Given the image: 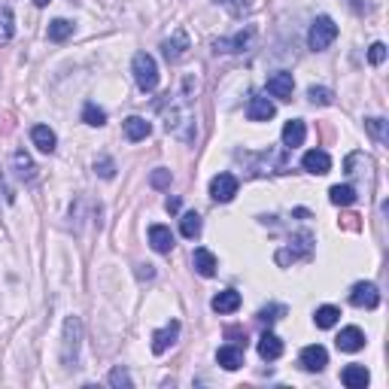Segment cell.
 Wrapping results in <instances>:
<instances>
[{"label": "cell", "instance_id": "37", "mask_svg": "<svg viewBox=\"0 0 389 389\" xmlns=\"http://www.w3.org/2000/svg\"><path fill=\"white\" fill-rule=\"evenodd\" d=\"M149 182H152V186H155V189H167V186H171V171H164V167H158V171H152Z\"/></svg>", "mask_w": 389, "mask_h": 389}, {"label": "cell", "instance_id": "12", "mask_svg": "<svg viewBox=\"0 0 389 389\" xmlns=\"http://www.w3.org/2000/svg\"><path fill=\"white\" fill-rule=\"evenodd\" d=\"M301 167H304L307 173H316V177H323V173L332 171V158H329V152H323V149H310V152H304Z\"/></svg>", "mask_w": 389, "mask_h": 389}, {"label": "cell", "instance_id": "31", "mask_svg": "<svg viewBox=\"0 0 389 389\" xmlns=\"http://www.w3.org/2000/svg\"><path fill=\"white\" fill-rule=\"evenodd\" d=\"M365 128H368V134L374 137L380 146H386V143H389V131H386V122L383 119H365Z\"/></svg>", "mask_w": 389, "mask_h": 389}, {"label": "cell", "instance_id": "30", "mask_svg": "<svg viewBox=\"0 0 389 389\" xmlns=\"http://www.w3.org/2000/svg\"><path fill=\"white\" fill-rule=\"evenodd\" d=\"M82 122H86V125H91V128H101V125H106V113H104L97 104L88 101L86 106H82Z\"/></svg>", "mask_w": 389, "mask_h": 389}, {"label": "cell", "instance_id": "8", "mask_svg": "<svg viewBox=\"0 0 389 389\" xmlns=\"http://www.w3.org/2000/svg\"><path fill=\"white\" fill-rule=\"evenodd\" d=\"M350 304L353 307H365V310H374L380 304V292L374 283H356L350 289Z\"/></svg>", "mask_w": 389, "mask_h": 389}, {"label": "cell", "instance_id": "33", "mask_svg": "<svg viewBox=\"0 0 389 389\" xmlns=\"http://www.w3.org/2000/svg\"><path fill=\"white\" fill-rule=\"evenodd\" d=\"M106 383H110L113 389H122V386H134V380H131V374H128L125 368H113L110 377H106Z\"/></svg>", "mask_w": 389, "mask_h": 389}, {"label": "cell", "instance_id": "9", "mask_svg": "<svg viewBox=\"0 0 389 389\" xmlns=\"http://www.w3.org/2000/svg\"><path fill=\"white\" fill-rule=\"evenodd\" d=\"M177 338H180V323H177V319H171L164 329L152 332V353H155V356L167 353V350L177 344Z\"/></svg>", "mask_w": 389, "mask_h": 389}, {"label": "cell", "instance_id": "5", "mask_svg": "<svg viewBox=\"0 0 389 389\" xmlns=\"http://www.w3.org/2000/svg\"><path fill=\"white\" fill-rule=\"evenodd\" d=\"M189 49H192V43H189V34L182 28H177L171 40L162 43V55L167 58V64H177V61H182L189 55Z\"/></svg>", "mask_w": 389, "mask_h": 389}, {"label": "cell", "instance_id": "4", "mask_svg": "<svg viewBox=\"0 0 389 389\" xmlns=\"http://www.w3.org/2000/svg\"><path fill=\"white\" fill-rule=\"evenodd\" d=\"M79 338H82V323L79 316H67L64 319V362L73 365L79 356Z\"/></svg>", "mask_w": 389, "mask_h": 389}, {"label": "cell", "instance_id": "27", "mask_svg": "<svg viewBox=\"0 0 389 389\" xmlns=\"http://www.w3.org/2000/svg\"><path fill=\"white\" fill-rule=\"evenodd\" d=\"M341 319V310L338 307H332V304H325V307H316V314H314V323H316V329H332L334 323Z\"/></svg>", "mask_w": 389, "mask_h": 389}, {"label": "cell", "instance_id": "19", "mask_svg": "<svg viewBox=\"0 0 389 389\" xmlns=\"http://www.w3.org/2000/svg\"><path fill=\"white\" fill-rule=\"evenodd\" d=\"M304 137H307V125H304L301 119H289L283 125V146H289V149L301 146Z\"/></svg>", "mask_w": 389, "mask_h": 389}, {"label": "cell", "instance_id": "11", "mask_svg": "<svg viewBox=\"0 0 389 389\" xmlns=\"http://www.w3.org/2000/svg\"><path fill=\"white\" fill-rule=\"evenodd\" d=\"M334 344H338L341 353H359V350L365 347V334H362L359 325H347V329H341Z\"/></svg>", "mask_w": 389, "mask_h": 389}, {"label": "cell", "instance_id": "22", "mask_svg": "<svg viewBox=\"0 0 389 389\" xmlns=\"http://www.w3.org/2000/svg\"><path fill=\"white\" fill-rule=\"evenodd\" d=\"M210 307L216 310V314H234V310L240 307V292H234V289H225V292H219L216 298L210 301Z\"/></svg>", "mask_w": 389, "mask_h": 389}, {"label": "cell", "instance_id": "29", "mask_svg": "<svg viewBox=\"0 0 389 389\" xmlns=\"http://www.w3.org/2000/svg\"><path fill=\"white\" fill-rule=\"evenodd\" d=\"M70 34H73V21H67V19L49 21V40L52 43H64Z\"/></svg>", "mask_w": 389, "mask_h": 389}, {"label": "cell", "instance_id": "17", "mask_svg": "<svg viewBox=\"0 0 389 389\" xmlns=\"http://www.w3.org/2000/svg\"><path fill=\"white\" fill-rule=\"evenodd\" d=\"M258 356H262L265 362L280 359V356H283V341H280L274 332H265L262 338H258Z\"/></svg>", "mask_w": 389, "mask_h": 389}, {"label": "cell", "instance_id": "34", "mask_svg": "<svg viewBox=\"0 0 389 389\" xmlns=\"http://www.w3.org/2000/svg\"><path fill=\"white\" fill-rule=\"evenodd\" d=\"M95 171L101 173L104 180H113V177H116V162H113L110 155H101V158L95 162Z\"/></svg>", "mask_w": 389, "mask_h": 389}, {"label": "cell", "instance_id": "36", "mask_svg": "<svg viewBox=\"0 0 389 389\" xmlns=\"http://www.w3.org/2000/svg\"><path fill=\"white\" fill-rule=\"evenodd\" d=\"M219 3L225 6L231 15H243V12H249V6H253V0H219Z\"/></svg>", "mask_w": 389, "mask_h": 389}, {"label": "cell", "instance_id": "40", "mask_svg": "<svg viewBox=\"0 0 389 389\" xmlns=\"http://www.w3.org/2000/svg\"><path fill=\"white\" fill-rule=\"evenodd\" d=\"M180 207H182L180 198H167V201H164V210L167 213H180Z\"/></svg>", "mask_w": 389, "mask_h": 389}, {"label": "cell", "instance_id": "35", "mask_svg": "<svg viewBox=\"0 0 389 389\" xmlns=\"http://www.w3.org/2000/svg\"><path fill=\"white\" fill-rule=\"evenodd\" d=\"M286 314V307L283 304H271V307H262L258 310V319H262V323H277L280 316Z\"/></svg>", "mask_w": 389, "mask_h": 389}, {"label": "cell", "instance_id": "3", "mask_svg": "<svg viewBox=\"0 0 389 389\" xmlns=\"http://www.w3.org/2000/svg\"><path fill=\"white\" fill-rule=\"evenodd\" d=\"M256 40V28H247V30H238L234 37H222V40L213 43L216 52H225V55H238V52H247Z\"/></svg>", "mask_w": 389, "mask_h": 389}, {"label": "cell", "instance_id": "16", "mask_svg": "<svg viewBox=\"0 0 389 389\" xmlns=\"http://www.w3.org/2000/svg\"><path fill=\"white\" fill-rule=\"evenodd\" d=\"M368 380H371V374H368L365 365H347V368L341 371V383H344L347 389H365Z\"/></svg>", "mask_w": 389, "mask_h": 389}, {"label": "cell", "instance_id": "25", "mask_svg": "<svg viewBox=\"0 0 389 389\" xmlns=\"http://www.w3.org/2000/svg\"><path fill=\"white\" fill-rule=\"evenodd\" d=\"M356 189L353 186H332L329 189V201L334 207H350V204H356Z\"/></svg>", "mask_w": 389, "mask_h": 389}, {"label": "cell", "instance_id": "41", "mask_svg": "<svg viewBox=\"0 0 389 389\" xmlns=\"http://www.w3.org/2000/svg\"><path fill=\"white\" fill-rule=\"evenodd\" d=\"M34 3H37V6H49L52 0H34Z\"/></svg>", "mask_w": 389, "mask_h": 389}, {"label": "cell", "instance_id": "20", "mask_svg": "<svg viewBox=\"0 0 389 389\" xmlns=\"http://www.w3.org/2000/svg\"><path fill=\"white\" fill-rule=\"evenodd\" d=\"M216 362L222 365L225 371H238L240 365H243V347H238V344L219 347V353H216Z\"/></svg>", "mask_w": 389, "mask_h": 389}, {"label": "cell", "instance_id": "2", "mask_svg": "<svg viewBox=\"0 0 389 389\" xmlns=\"http://www.w3.org/2000/svg\"><path fill=\"white\" fill-rule=\"evenodd\" d=\"M334 37H338V25H334L329 15H319V19H314V25H310V30H307V46L314 52H323V49H329V46L334 43Z\"/></svg>", "mask_w": 389, "mask_h": 389}, {"label": "cell", "instance_id": "21", "mask_svg": "<svg viewBox=\"0 0 389 389\" xmlns=\"http://www.w3.org/2000/svg\"><path fill=\"white\" fill-rule=\"evenodd\" d=\"M152 134V125L146 119H140V116H128L125 119V137L131 143H140V140H146V137Z\"/></svg>", "mask_w": 389, "mask_h": 389}, {"label": "cell", "instance_id": "14", "mask_svg": "<svg viewBox=\"0 0 389 389\" xmlns=\"http://www.w3.org/2000/svg\"><path fill=\"white\" fill-rule=\"evenodd\" d=\"M274 113H277V106H274L268 97H262V95L249 97V104H247V119L249 122H268V119H274Z\"/></svg>", "mask_w": 389, "mask_h": 389}, {"label": "cell", "instance_id": "32", "mask_svg": "<svg viewBox=\"0 0 389 389\" xmlns=\"http://www.w3.org/2000/svg\"><path fill=\"white\" fill-rule=\"evenodd\" d=\"M307 97H310V104H319V106H329L334 101L332 88H325V86H310L307 88Z\"/></svg>", "mask_w": 389, "mask_h": 389}, {"label": "cell", "instance_id": "10", "mask_svg": "<svg viewBox=\"0 0 389 389\" xmlns=\"http://www.w3.org/2000/svg\"><path fill=\"white\" fill-rule=\"evenodd\" d=\"M292 88H295V79L289 70H277L274 76H268V91L280 101H292Z\"/></svg>", "mask_w": 389, "mask_h": 389}, {"label": "cell", "instance_id": "7", "mask_svg": "<svg viewBox=\"0 0 389 389\" xmlns=\"http://www.w3.org/2000/svg\"><path fill=\"white\" fill-rule=\"evenodd\" d=\"M210 195H213V201L228 204L238 195V177H234V173H216V177L210 180Z\"/></svg>", "mask_w": 389, "mask_h": 389}, {"label": "cell", "instance_id": "28", "mask_svg": "<svg viewBox=\"0 0 389 389\" xmlns=\"http://www.w3.org/2000/svg\"><path fill=\"white\" fill-rule=\"evenodd\" d=\"M15 37V15L10 6H0V43H10Z\"/></svg>", "mask_w": 389, "mask_h": 389}, {"label": "cell", "instance_id": "15", "mask_svg": "<svg viewBox=\"0 0 389 389\" xmlns=\"http://www.w3.org/2000/svg\"><path fill=\"white\" fill-rule=\"evenodd\" d=\"M30 140H34V146L40 152H46V155H52L55 146H58V137H55V131H52L49 125H34L30 128Z\"/></svg>", "mask_w": 389, "mask_h": 389}, {"label": "cell", "instance_id": "18", "mask_svg": "<svg viewBox=\"0 0 389 389\" xmlns=\"http://www.w3.org/2000/svg\"><path fill=\"white\" fill-rule=\"evenodd\" d=\"M149 243H152V249H155V253L167 256V253L173 249V234H171V228H167V225H152V228H149Z\"/></svg>", "mask_w": 389, "mask_h": 389}, {"label": "cell", "instance_id": "13", "mask_svg": "<svg viewBox=\"0 0 389 389\" xmlns=\"http://www.w3.org/2000/svg\"><path fill=\"white\" fill-rule=\"evenodd\" d=\"M325 365H329V353H325V347L310 344V347L301 350V368L304 371H323Z\"/></svg>", "mask_w": 389, "mask_h": 389}, {"label": "cell", "instance_id": "26", "mask_svg": "<svg viewBox=\"0 0 389 389\" xmlns=\"http://www.w3.org/2000/svg\"><path fill=\"white\" fill-rule=\"evenodd\" d=\"M201 216L198 213H182V219H180V231H182V238H189V240H195L198 234H201Z\"/></svg>", "mask_w": 389, "mask_h": 389}, {"label": "cell", "instance_id": "1", "mask_svg": "<svg viewBox=\"0 0 389 389\" xmlns=\"http://www.w3.org/2000/svg\"><path fill=\"white\" fill-rule=\"evenodd\" d=\"M131 73H134V82L140 91H155L158 88V64L149 52H137L134 61H131Z\"/></svg>", "mask_w": 389, "mask_h": 389}, {"label": "cell", "instance_id": "39", "mask_svg": "<svg viewBox=\"0 0 389 389\" xmlns=\"http://www.w3.org/2000/svg\"><path fill=\"white\" fill-rule=\"evenodd\" d=\"M137 277H140V280H152V277H155V268H152V265H137Z\"/></svg>", "mask_w": 389, "mask_h": 389}, {"label": "cell", "instance_id": "24", "mask_svg": "<svg viewBox=\"0 0 389 389\" xmlns=\"http://www.w3.org/2000/svg\"><path fill=\"white\" fill-rule=\"evenodd\" d=\"M192 265H195V271L201 274V277H213V274H216V256H213L210 249H204V247L195 249Z\"/></svg>", "mask_w": 389, "mask_h": 389}, {"label": "cell", "instance_id": "23", "mask_svg": "<svg viewBox=\"0 0 389 389\" xmlns=\"http://www.w3.org/2000/svg\"><path fill=\"white\" fill-rule=\"evenodd\" d=\"M12 164H15V173H19V180H25V182H30L37 177V164L30 162V155L25 149H15L12 152Z\"/></svg>", "mask_w": 389, "mask_h": 389}, {"label": "cell", "instance_id": "6", "mask_svg": "<svg viewBox=\"0 0 389 389\" xmlns=\"http://www.w3.org/2000/svg\"><path fill=\"white\" fill-rule=\"evenodd\" d=\"M310 253H314V238H310V234H298V238L289 240L286 249H280V253H277V262L289 265V258H292V262H298V258H307Z\"/></svg>", "mask_w": 389, "mask_h": 389}, {"label": "cell", "instance_id": "38", "mask_svg": "<svg viewBox=\"0 0 389 389\" xmlns=\"http://www.w3.org/2000/svg\"><path fill=\"white\" fill-rule=\"evenodd\" d=\"M368 61H371V64H383V61H386V46L383 43L371 46V49H368Z\"/></svg>", "mask_w": 389, "mask_h": 389}]
</instances>
